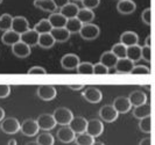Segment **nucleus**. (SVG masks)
Listing matches in <instances>:
<instances>
[{"label":"nucleus","mask_w":155,"mask_h":145,"mask_svg":"<svg viewBox=\"0 0 155 145\" xmlns=\"http://www.w3.org/2000/svg\"><path fill=\"white\" fill-rule=\"evenodd\" d=\"M55 118V122L56 124H60V125H69L70 121L72 120L74 114L72 112L65 107H60L57 108L53 114Z\"/></svg>","instance_id":"f257e3e1"},{"label":"nucleus","mask_w":155,"mask_h":145,"mask_svg":"<svg viewBox=\"0 0 155 145\" xmlns=\"http://www.w3.org/2000/svg\"><path fill=\"white\" fill-rule=\"evenodd\" d=\"M79 34H81L82 38H84L86 41H92V39H96L99 36L101 29H99L98 26H96L93 23H85V24L82 26Z\"/></svg>","instance_id":"f03ea898"},{"label":"nucleus","mask_w":155,"mask_h":145,"mask_svg":"<svg viewBox=\"0 0 155 145\" xmlns=\"http://www.w3.org/2000/svg\"><path fill=\"white\" fill-rule=\"evenodd\" d=\"M0 129L7 135H14L18 131H20V123L15 117H4L0 124Z\"/></svg>","instance_id":"7ed1b4c3"},{"label":"nucleus","mask_w":155,"mask_h":145,"mask_svg":"<svg viewBox=\"0 0 155 145\" xmlns=\"http://www.w3.org/2000/svg\"><path fill=\"white\" fill-rule=\"evenodd\" d=\"M39 130L40 128L36 120H33V118H27L20 124V131L27 137H33V136L38 135Z\"/></svg>","instance_id":"20e7f679"},{"label":"nucleus","mask_w":155,"mask_h":145,"mask_svg":"<svg viewBox=\"0 0 155 145\" xmlns=\"http://www.w3.org/2000/svg\"><path fill=\"white\" fill-rule=\"evenodd\" d=\"M99 116H101V118L104 122L111 123V122H114L117 118H118L119 113L117 112L116 108L113 107L112 105H105V106H103L101 108Z\"/></svg>","instance_id":"39448f33"},{"label":"nucleus","mask_w":155,"mask_h":145,"mask_svg":"<svg viewBox=\"0 0 155 145\" xmlns=\"http://www.w3.org/2000/svg\"><path fill=\"white\" fill-rule=\"evenodd\" d=\"M56 88L53 85H41L38 87V96L43 101H51L56 98Z\"/></svg>","instance_id":"423d86ee"},{"label":"nucleus","mask_w":155,"mask_h":145,"mask_svg":"<svg viewBox=\"0 0 155 145\" xmlns=\"http://www.w3.org/2000/svg\"><path fill=\"white\" fill-rule=\"evenodd\" d=\"M83 98L90 102V103H98L101 102V99H103V94L97 88V87H93V86H89L86 87L85 90L83 91Z\"/></svg>","instance_id":"0eeeda50"},{"label":"nucleus","mask_w":155,"mask_h":145,"mask_svg":"<svg viewBox=\"0 0 155 145\" xmlns=\"http://www.w3.org/2000/svg\"><path fill=\"white\" fill-rule=\"evenodd\" d=\"M104 131V124L101 120L98 118H93V120H90L87 121V124H86V129L85 132H87L89 135H91L92 137H98L101 136Z\"/></svg>","instance_id":"6e6552de"},{"label":"nucleus","mask_w":155,"mask_h":145,"mask_svg":"<svg viewBox=\"0 0 155 145\" xmlns=\"http://www.w3.org/2000/svg\"><path fill=\"white\" fill-rule=\"evenodd\" d=\"M38 125L40 129L48 131V130L54 129L56 127V122H55L54 116L51 114H41L36 120Z\"/></svg>","instance_id":"1a4fd4ad"},{"label":"nucleus","mask_w":155,"mask_h":145,"mask_svg":"<svg viewBox=\"0 0 155 145\" xmlns=\"http://www.w3.org/2000/svg\"><path fill=\"white\" fill-rule=\"evenodd\" d=\"M133 66H134V63L127 57H125V58H119L117 61L114 69H116V73L118 74H130Z\"/></svg>","instance_id":"9d476101"},{"label":"nucleus","mask_w":155,"mask_h":145,"mask_svg":"<svg viewBox=\"0 0 155 145\" xmlns=\"http://www.w3.org/2000/svg\"><path fill=\"white\" fill-rule=\"evenodd\" d=\"M79 63H81V59L77 55L75 54L64 55L61 59V65L63 69L65 70H76Z\"/></svg>","instance_id":"9b49d317"},{"label":"nucleus","mask_w":155,"mask_h":145,"mask_svg":"<svg viewBox=\"0 0 155 145\" xmlns=\"http://www.w3.org/2000/svg\"><path fill=\"white\" fill-rule=\"evenodd\" d=\"M112 106L116 108V110L119 114H126L132 109V105H131L128 98H126V96H118V98H116Z\"/></svg>","instance_id":"f8f14e48"},{"label":"nucleus","mask_w":155,"mask_h":145,"mask_svg":"<svg viewBox=\"0 0 155 145\" xmlns=\"http://www.w3.org/2000/svg\"><path fill=\"white\" fill-rule=\"evenodd\" d=\"M11 29L21 35L22 33L29 29V22L25 16H15V17H13Z\"/></svg>","instance_id":"ddd939ff"},{"label":"nucleus","mask_w":155,"mask_h":145,"mask_svg":"<svg viewBox=\"0 0 155 145\" xmlns=\"http://www.w3.org/2000/svg\"><path fill=\"white\" fill-rule=\"evenodd\" d=\"M40 34L34 29H28L27 31L22 33L20 35V41L26 43L28 46H38V41H39Z\"/></svg>","instance_id":"4468645a"},{"label":"nucleus","mask_w":155,"mask_h":145,"mask_svg":"<svg viewBox=\"0 0 155 145\" xmlns=\"http://www.w3.org/2000/svg\"><path fill=\"white\" fill-rule=\"evenodd\" d=\"M76 134L72 131L69 125H62V128L57 131V138L62 143H71L75 140Z\"/></svg>","instance_id":"2eb2a0df"},{"label":"nucleus","mask_w":155,"mask_h":145,"mask_svg":"<svg viewBox=\"0 0 155 145\" xmlns=\"http://www.w3.org/2000/svg\"><path fill=\"white\" fill-rule=\"evenodd\" d=\"M86 124H87V120L83 116H74L72 120L70 121L69 127L72 129V131L77 135L81 132H84L86 129Z\"/></svg>","instance_id":"dca6fc26"},{"label":"nucleus","mask_w":155,"mask_h":145,"mask_svg":"<svg viewBox=\"0 0 155 145\" xmlns=\"http://www.w3.org/2000/svg\"><path fill=\"white\" fill-rule=\"evenodd\" d=\"M117 9L120 14L128 15L134 13V11L137 9V5L133 0H120L117 5Z\"/></svg>","instance_id":"f3484780"},{"label":"nucleus","mask_w":155,"mask_h":145,"mask_svg":"<svg viewBox=\"0 0 155 145\" xmlns=\"http://www.w3.org/2000/svg\"><path fill=\"white\" fill-rule=\"evenodd\" d=\"M12 52L19 58H26L31 55V46H28L26 43L19 41L18 43L12 46Z\"/></svg>","instance_id":"a211bd4d"},{"label":"nucleus","mask_w":155,"mask_h":145,"mask_svg":"<svg viewBox=\"0 0 155 145\" xmlns=\"http://www.w3.org/2000/svg\"><path fill=\"white\" fill-rule=\"evenodd\" d=\"M120 43H123L125 46H135L139 43V36L134 31H125L120 36Z\"/></svg>","instance_id":"6ab92c4d"},{"label":"nucleus","mask_w":155,"mask_h":145,"mask_svg":"<svg viewBox=\"0 0 155 145\" xmlns=\"http://www.w3.org/2000/svg\"><path fill=\"white\" fill-rule=\"evenodd\" d=\"M128 100H130L132 107H137V106H140V105L147 102V95L142 91H134L130 94Z\"/></svg>","instance_id":"aec40b11"},{"label":"nucleus","mask_w":155,"mask_h":145,"mask_svg":"<svg viewBox=\"0 0 155 145\" xmlns=\"http://www.w3.org/2000/svg\"><path fill=\"white\" fill-rule=\"evenodd\" d=\"M51 36L54 37L55 42H60V43H63V42H67L70 37L69 31L65 29V27H62V28H53L51 31H50Z\"/></svg>","instance_id":"412c9836"},{"label":"nucleus","mask_w":155,"mask_h":145,"mask_svg":"<svg viewBox=\"0 0 155 145\" xmlns=\"http://www.w3.org/2000/svg\"><path fill=\"white\" fill-rule=\"evenodd\" d=\"M61 9V14H62L65 19H72V17H76L77 16V13L79 11V7H78L76 4H72V2H68L67 5H64Z\"/></svg>","instance_id":"4be33fe9"},{"label":"nucleus","mask_w":155,"mask_h":145,"mask_svg":"<svg viewBox=\"0 0 155 145\" xmlns=\"http://www.w3.org/2000/svg\"><path fill=\"white\" fill-rule=\"evenodd\" d=\"M20 41V34L15 33L14 30L9 29V30H6L4 34H2V37H1V42L6 46H13Z\"/></svg>","instance_id":"5701e85b"},{"label":"nucleus","mask_w":155,"mask_h":145,"mask_svg":"<svg viewBox=\"0 0 155 145\" xmlns=\"http://www.w3.org/2000/svg\"><path fill=\"white\" fill-rule=\"evenodd\" d=\"M150 113H152V108H150V105L149 103H142L140 106H137L134 107V110H133V116L135 118H143L146 116H150Z\"/></svg>","instance_id":"b1692460"},{"label":"nucleus","mask_w":155,"mask_h":145,"mask_svg":"<svg viewBox=\"0 0 155 145\" xmlns=\"http://www.w3.org/2000/svg\"><path fill=\"white\" fill-rule=\"evenodd\" d=\"M117 61H118V58L113 55L112 51H105V52L101 54V61H99L103 65H105L107 69H113L116 66Z\"/></svg>","instance_id":"393cba45"},{"label":"nucleus","mask_w":155,"mask_h":145,"mask_svg":"<svg viewBox=\"0 0 155 145\" xmlns=\"http://www.w3.org/2000/svg\"><path fill=\"white\" fill-rule=\"evenodd\" d=\"M77 17L78 20L83 24L85 23H91L94 19V13H93L92 9H87V8H79L77 13Z\"/></svg>","instance_id":"a878e982"},{"label":"nucleus","mask_w":155,"mask_h":145,"mask_svg":"<svg viewBox=\"0 0 155 145\" xmlns=\"http://www.w3.org/2000/svg\"><path fill=\"white\" fill-rule=\"evenodd\" d=\"M34 6L41 9V11L48 12V13H54L56 8H57L53 0H35Z\"/></svg>","instance_id":"bb28decb"},{"label":"nucleus","mask_w":155,"mask_h":145,"mask_svg":"<svg viewBox=\"0 0 155 145\" xmlns=\"http://www.w3.org/2000/svg\"><path fill=\"white\" fill-rule=\"evenodd\" d=\"M48 21L50 22L53 28H62L65 26L67 22V19L61 14V13H51L49 17H48Z\"/></svg>","instance_id":"cd10ccee"},{"label":"nucleus","mask_w":155,"mask_h":145,"mask_svg":"<svg viewBox=\"0 0 155 145\" xmlns=\"http://www.w3.org/2000/svg\"><path fill=\"white\" fill-rule=\"evenodd\" d=\"M55 44V39L51 36L50 33L47 34H40L39 41H38V46H40L42 49H50Z\"/></svg>","instance_id":"c85d7f7f"},{"label":"nucleus","mask_w":155,"mask_h":145,"mask_svg":"<svg viewBox=\"0 0 155 145\" xmlns=\"http://www.w3.org/2000/svg\"><path fill=\"white\" fill-rule=\"evenodd\" d=\"M126 57H127L128 59H131L133 63L139 61L140 59H141V46H139V44L127 46Z\"/></svg>","instance_id":"c756f323"},{"label":"nucleus","mask_w":155,"mask_h":145,"mask_svg":"<svg viewBox=\"0 0 155 145\" xmlns=\"http://www.w3.org/2000/svg\"><path fill=\"white\" fill-rule=\"evenodd\" d=\"M82 26H83V23L81 22L77 17H72V19H67V22H65L64 27L70 34H77L81 30Z\"/></svg>","instance_id":"7c9ffc66"},{"label":"nucleus","mask_w":155,"mask_h":145,"mask_svg":"<svg viewBox=\"0 0 155 145\" xmlns=\"http://www.w3.org/2000/svg\"><path fill=\"white\" fill-rule=\"evenodd\" d=\"M74 142L78 145H93L96 143L94 142V137H92L91 135H89L85 131L81 132V134H77Z\"/></svg>","instance_id":"2f4dec72"},{"label":"nucleus","mask_w":155,"mask_h":145,"mask_svg":"<svg viewBox=\"0 0 155 145\" xmlns=\"http://www.w3.org/2000/svg\"><path fill=\"white\" fill-rule=\"evenodd\" d=\"M53 29L50 22L48 21V19H42L40 20L39 22L35 24L34 27V30H36L39 34H47V33H50Z\"/></svg>","instance_id":"473e14b6"},{"label":"nucleus","mask_w":155,"mask_h":145,"mask_svg":"<svg viewBox=\"0 0 155 145\" xmlns=\"http://www.w3.org/2000/svg\"><path fill=\"white\" fill-rule=\"evenodd\" d=\"M12 21H13V16L11 14H2L0 16V30H9L12 28Z\"/></svg>","instance_id":"72a5a7b5"},{"label":"nucleus","mask_w":155,"mask_h":145,"mask_svg":"<svg viewBox=\"0 0 155 145\" xmlns=\"http://www.w3.org/2000/svg\"><path fill=\"white\" fill-rule=\"evenodd\" d=\"M54 143H55L54 137L49 132L41 134V135L38 136V139H36V144H40V145H53Z\"/></svg>","instance_id":"f704fd0d"},{"label":"nucleus","mask_w":155,"mask_h":145,"mask_svg":"<svg viewBox=\"0 0 155 145\" xmlns=\"http://www.w3.org/2000/svg\"><path fill=\"white\" fill-rule=\"evenodd\" d=\"M111 51L113 52V55L118 59L119 58H125L126 57V51H127V46H125L123 43H116L114 46H112Z\"/></svg>","instance_id":"c9c22d12"},{"label":"nucleus","mask_w":155,"mask_h":145,"mask_svg":"<svg viewBox=\"0 0 155 145\" xmlns=\"http://www.w3.org/2000/svg\"><path fill=\"white\" fill-rule=\"evenodd\" d=\"M76 70L79 74H93V64L89 61H82L78 64Z\"/></svg>","instance_id":"e433bc0d"},{"label":"nucleus","mask_w":155,"mask_h":145,"mask_svg":"<svg viewBox=\"0 0 155 145\" xmlns=\"http://www.w3.org/2000/svg\"><path fill=\"white\" fill-rule=\"evenodd\" d=\"M139 128L145 134H150L152 131V118L150 116H146L143 118H140Z\"/></svg>","instance_id":"4c0bfd02"},{"label":"nucleus","mask_w":155,"mask_h":145,"mask_svg":"<svg viewBox=\"0 0 155 145\" xmlns=\"http://www.w3.org/2000/svg\"><path fill=\"white\" fill-rule=\"evenodd\" d=\"M130 74H150V69L145 65H134Z\"/></svg>","instance_id":"58836bf2"},{"label":"nucleus","mask_w":155,"mask_h":145,"mask_svg":"<svg viewBox=\"0 0 155 145\" xmlns=\"http://www.w3.org/2000/svg\"><path fill=\"white\" fill-rule=\"evenodd\" d=\"M110 69L105 65H103L101 61L97 64H93V74H109Z\"/></svg>","instance_id":"ea45409f"},{"label":"nucleus","mask_w":155,"mask_h":145,"mask_svg":"<svg viewBox=\"0 0 155 145\" xmlns=\"http://www.w3.org/2000/svg\"><path fill=\"white\" fill-rule=\"evenodd\" d=\"M141 58L143 61H148V63L150 61V59H152V49H150V46H141Z\"/></svg>","instance_id":"a19ab883"},{"label":"nucleus","mask_w":155,"mask_h":145,"mask_svg":"<svg viewBox=\"0 0 155 145\" xmlns=\"http://www.w3.org/2000/svg\"><path fill=\"white\" fill-rule=\"evenodd\" d=\"M101 4V0H82V5L84 8H87V9H94L99 6Z\"/></svg>","instance_id":"79ce46f5"},{"label":"nucleus","mask_w":155,"mask_h":145,"mask_svg":"<svg viewBox=\"0 0 155 145\" xmlns=\"http://www.w3.org/2000/svg\"><path fill=\"white\" fill-rule=\"evenodd\" d=\"M141 20H142V22L145 23V24H147V26L150 24V21H152V11H150L149 7L146 8V9L142 12V14H141Z\"/></svg>","instance_id":"37998d69"},{"label":"nucleus","mask_w":155,"mask_h":145,"mask_svg":"<svg viewBox=\"0 0 155 145\" xmlns=\"http://www.w3.org/2000/svg\"><path fill=\"white\" fill-rule=\"evenodd\" d=\"M11 93V86L9 85H0V99L7 98Z\"/></svg>","instance_id":"c03bdc74"},{"label":"nucleus","mask_w":155,"mask_h":145,"mask_svg":"<svg viewBox=\"0 0 155 145\" xmlns=\"http://www.w3.org/2000/svg\"><path fill=\"white\" fill-rule=\"evenodd\" d=\"M27 73L28 74H46L47 71L45 68H41V66H33L28 70Z\"/></svg>","instance_id":"a18cd8bd"},{"label":"nucleus","mask_w":155,"mask_h":145,"mask_svg":"<svg viewBox=\"0 0 155 145\" xmlns=\"http://www.w3.org/2000/svg\"><path fill=\"white\" fill-rule=\"evenodd\" d=\"M54 4L56 5L57 8H62L64 5H67L68 2H70V0H53Z\"/></svg>","instance_id":"49530a36"},{"label":"nucleus","mask_w":155,"mask_h":145,"mask_svg":"<svg viewBox=\"0 0 155 145\" xmlns=\"http://www.w3.org/2000/svg\"><path fill=\"white\" fill-rule=\"evenodd\" d=\"M69 88L72 91H81L84 88V85H70Z\"/></svg>","instance_id":"de8ad7c7"},{"label":"nucleus","mask_w":155,"mask_h":145,"mask_svg":"<svg viewBox=\"0 0 155 145\" xmlns=\"http://www.w3.org/2000/svg\"><path fill=\"white\" fill-rule=\"evenodd\" d=\"M152 144V140H150V137L143 138L140 140V145H150Z\"/></svg>","instance_id":"09e8293b"},{"label":"nucleus","mask_w":155,"mask_h":145,"mask_svg":"<svg viewBox=\"0 0 155 145\" xmlns=\"http://www.w3.org/2000/svg\"><path fill=\"white\" fill-rule=\"evenodd\" d=\"M150 39H152V36H150V35H148L147 38L145 39V46H150Z\"/></svg>","instance_id":"8fccbe9b"},{"label":"nucleus","mask_w":155,"mask_h":145,"mask_svg":"<svg viewBox=\"0 0 155 145\" xmlns=\"http://www.w3.org/2000/svg\"><path fill=\"white\" fill-rule=\"evenodd\" d=\"M4 117H5V112H4V109L0 107V122L4 120Z\"/></svg>","instance_id":"3c124183"},{"label":"nucleus","mask_w":155,"mask_h":145,"mask_svg":"<svg viewBox=\"0 0 155 145\" xmlns=\"http://www.w3.org/2000/svg\"><path fill=\"white\" fill-rule=\"evenodd\" d=\"M8 144H9V145H13V144H15V145H16V140H15V139H11V140H9V142H8Z\"/></svg>","instance_id":"603ef678"},{"label":"nucleus","mask_w":155,"mask_h":145,"mask_svg":"<svg viewBox=\"0 0 155 145\" xmlns=\"http://www.w3.org/2000/svg\"><path fill=\"white\" fill-rule=\"evenodd\" d=\"M74 1H82V0H74Z\"/></svg>","instance_id":"864d4df0"},{"label":"nucleus","mask_w":155,"mask_h":145,"mask_svg":"<svg viewBox=\"0 0 155 145\" xmlns=\"http://www.w3.org/2000/svg\"><path fill=\"white\" fill-rule=\"evenodd\" d=\"M1 2H2V0H0V4H1Z\"/></svg>","instance_id":"5fc2aeb1"}]
</instances>
